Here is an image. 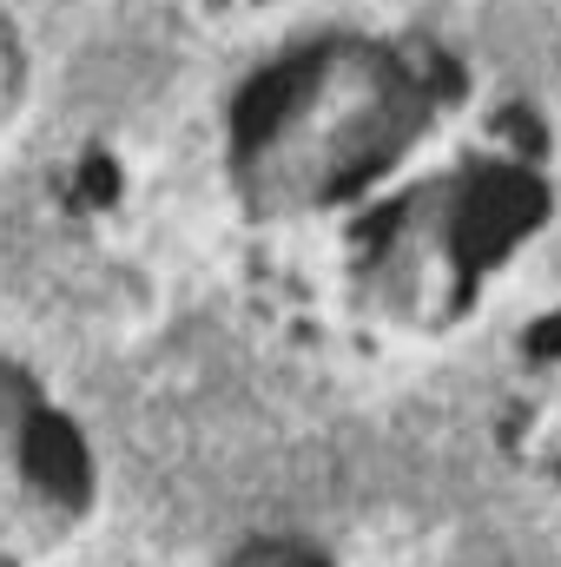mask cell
<instances>
[{"mask_svg":"<svg viewBox=\"0 0 561 567\" xmlns=\"http://www.w3.org/2000/svg\"><path fill=\"white\" fill-rule=\"evenodd\" d=\"M86 198H113V165H86Z\"/></svg>","mask_w":561,"mask_h":567,"instance_id":"obj_5","label":"cell"},{"mask_svg":"<svg viewBox=\"0 0 561 567\" xmlns=\"http://www.w3.org/2000/svg\"><path fill=\"white\" fill-rule=\"evenodd\" d=\"M529 350H536V357H555V350H561V317H549V323L529 337Z\"/></svg>","mask_w":561,"mask_h":567,"instance_id":"obj_4","label":"cell"},{"mask_svg":"<svg viewBox=\"0 0 561 567\" xmlns=\"http://www.w3.org/2000/svg\"><path fill=\"white\" fill-rule=\"evenodd\" d=\"M536 218H542V185H536V178H522V172H482L476 192L462 198L456 245H462V258L489 265V258H502Z\"/></svg>","mask_w":561,"mask_h":567,"instance_id":"obj_1","label":"cell"},{"mask_svg":"<svg viewBox=\"0 0 561 567\" xmlns=\"http://www.w3.org/2000/svg\"><path fill=\"white\" fill-rule=\"evenodd\" d=\"M232 567H324V561L304 555V548H284V542H258V548H245Z\"/></svg>","mask_w":561,"mask_h":567,"instance_id":"obj_3","label":"cell"},{"mask_svg":"<svg viewBox=\"0 0 561 567\" xmlns=\"http://www.w3.org/2000/svg\"><path fill=\"white\" fill-rule=\"evenodd\" d=\"M20 455H27V475L60 502V508H80L86 488H93V462H86V442L67 416H47L33 410L27 416V435H20Z\"/></svg>","mask_w":561,"mask_h":567,"instance_id":"obj_2","label":"cell"}]
</instances>
